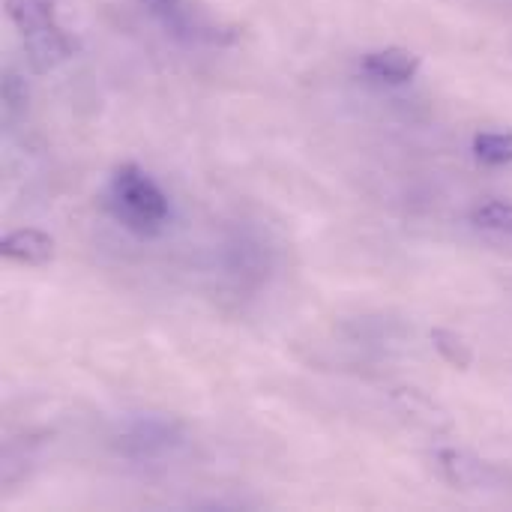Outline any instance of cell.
Returning a JSON list of instances; mask_svg holds the SVG:
<instances>
[{
    "mask_svg": "<svg viewBox=\"0 0 512 512\" xmlns=\"http://www.w3.org/2000/svg\"><path fill=\"white\" fill-rule=\"evenodd\" d=\"M432 342H435V348H438V354L450 363V366H456V369H468L471 366V360H474V351L468 348V342L459 336V333H450V330H435L432 333Z\"/></svg>",
    "mask_w": 512,
    "mask_h": 512,
    "instance_id": "obj_7",
    "label": "cell"
},
{
    "mask_svg": "<svg viewBox=\"0 0 512 512\" xmlns=\"http://www.w3.org/2000/svg\"><path fill=\"white\" fill-rule=\"evenodd\" d=\"M6 12L15 21L36 72H48L75 51V42L54 21V0H6Z\"/></svg>",
    "mask_w": 512,
    "mask_h": 512,
    "instance_id": "obj_2",
    "label": "cell"
},
{
    "mask_svg": "<svg viewBox=\"0 0 512 512\" xmlns=\"http://www.w3.org/2000/svg\"><path fill=\"white\" fill-rule=\"evenodd\" d=\"M105 201L111 216L141 237H153L168 219V198L135 162H123L114 168Z\"/></svg>",
    "mask_w": 512,
    "mask_h": 512,
    "instance_id": "obj_1",
    "label": "cell"
},
{
    "mask_svg": "<svg viewBox=\"0 0 512 512\" xmlns=\"http://www.w3.org/2000/svg\"><path fill=\"white\" fill-rule=\"evenodd\" d=\"M0 252L6 261H15V264L45 267L54 258V240L39 228H18L3 237Z\"/></svg>",
    "mask_w": 512,
    "mask_h": 512,
    "instance_id": "obj_4",
    "label": "cell"
},
{
    "mask_svg": "<svg viewBox=\"0 0 512 512\" xmlns=\"http://www.w3.org/2000/svg\"><path fill=\"white\" fill-rule=\"evenodd\" d=\"M144 3L168 27V33H174L180 39H207V42H228L231 39V36H222V30H216L213 24H204L186 6V0H144Z\"/></svg>",
    "mask_w": 512,
    "mask_h": 512,
    "instance_id": "obj_3",
    "label": "cell"
},
{
    "mask_svg": "<svg viewBox=\"0 0 512 512\" xmlns=\"http://www.w3.org/2000/svg\"><path fill=\"white\" fill-rule=\"evenodd\" d=\"M474 153L486 165L512 162V132H480L474 138Z\"/></svg>",
    "mask_w": 512,
    "mask_h": 512,
    "instance_id": "obj_6",
    "label": "cell"
},
{
    "mask_svg": "<svg viewBox=\"0 0 512 512\" xmlns=\"http://www.w3.org/2000/svg\"><path fill=\"white\" fill-rule=\"evenodd\" d=\"M363 72L390 81V84H405L420 72V57L408 48H381L369 51L363 57Z\"/></svg>",
    "mask_w": 512,
    "mask_h": 512,
    "instance_id": "obj_5",
    "label": "cell"
},
{
    "mask_svg": "<svg viewBox=\"0 0 512 512\" xmlns=\"http://www.w3.org/2000/svg\"><path fill=\"white\" fill-rule=\"evenodd\" d=\"M471 219L486 231L512 234V204H507V201H486L474 210Z\"/></svg>",
    "mask_w": 512,
    "mask_h": 512,
    "instance_id": "obj_8",
    "label": "cell"
}]
</instances>
